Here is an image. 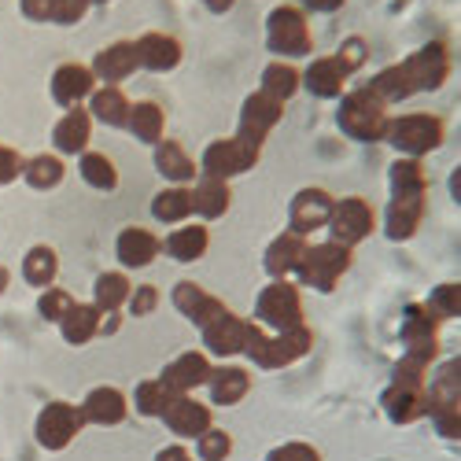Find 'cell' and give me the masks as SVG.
<instances>
[{"instance_id":"1","label":"cell","mask_w":461,"mask_h":461,"mask_svg":"<svg viewBox=\"0 0 461 461\" xmlns=\"http://www.w3.org/2000/svg\"><path fill=\"white\" fill-rule=\"evenodd\" d=\"M450 74V49L443 41H432L425 49H417L410 59H402L399 67L380 70L376 78L366 86L380 104H399L413 93H436Z\"/></svg>"},{"instance_id":"2","label":"cell","mask_w":461,"mask_h":461,"mask_svg":"<svg viewBox=\"0 0 461 461\" xmlns=\"http://www.w3.org/2000/svg\"><path fill=\"white\" fill-rule=\"evenodd\" d=\"M311 329H292V332H266L258 321H248V336H244V351L258 369H285L292 362H299L311 351Z\"/></svg>"},{"instance_id":"3","label":"cell","mask_w":461,"mask_h":461,"mask_svg":"<svg viewBox=\"0 0 461 461\" xmlns=\"http://www.w3.org/2000/svg\"><path fill=\"white\" fill-rule=\"evenodd\" d=\"M443 119L429 111H413V114H395L388 119V130H384V140H388L395 151H402V159H420L436 151L443 144Z\"/></svg>"},{"instance_id":"4","label":"cell","mask_w":461,"mask_h":461,"mask_svg":"<svg viewBox=\"0 0 461 461\" xmlns=\"http://www.w3.org/2000/svg\"><path fill=\"white\" fill-rule=\"evenodd\" d=\"M336 122L351 140L373 144V140H384V130H388V111H384V104L369 89H355V93H348L339 100Z\"/></svg>"},{"instance_id":"5","label":"cell","mask_w":461,"mask_h":461,"mask_svg":"<svg viewBox=\"0 0 461 461\" xmlns=\"http://www.w3.org/2000/svg\"><path fill=\"white\" fill-rule=\"evenodd\" d=\"M351 270V248H343V244H306L299 266H295V274L299 281L311 288V292H332L336 281Z\"/></svg>"},{"instance_id":"6","label":"cell","mask_w":461,"mask_h":461,"mask_svg":"<svg viewBox=\"0 0 461 461\" xmlns=\"http://www.w3.org/2000/svg\"><path fill=\"white\" fill-rule=\"evenodd\" d=\"M255 321L274 329V332H292V329H303L306 325V314H303V295L295 285L288 281H274L266 285L255 299Z\"/></svg>"},{"instance_id":"7","label":"cell","mask_w":461,"mask_h":461,"mask_svg":"<svg viewBox=\"0 0 461 461\" xmlns=\"http://www.w3.org/2000/svg\"><path fill=\"white\" fill-rule=\"evenodd\" d=\"M266 45H270L274 56H288V59H299V56H311V26H306V15L295 8V5H281L270 12L266 19Z\"/></svg>"},{"instance_id":"8","label":"cell","mask_w":461,"mask_h":461,"mask_svg":"<svg viewBox=\"0 0 461 461\" xmlns=\"http://www.w3.org/2000/svg\"><path fill=\"white\" fill-rule=\"evenodd\" d=\"M86 429V417L82 410L74 406V402H45L41 413H37V425H33V439L41 450H67L74 439H78V432Z\"/></svg>"},{"instance_id":"9","label":"cell","mask_w":461,"mask_h":461,"mask_svg":"<svg viewBox=\"0 0 461 461\" xmlns=\"http://www.w3.org/2000/svg\"><path fill=\"white\" fill-rule=\"evenodd\" d=\"M325 225H329V240L332 244L355 248V244H362L373 233L376 214H373V207L362 196H348V200H336L332 203V214H329Z\"/></svg>"},{"instance_id":"10","label":"cell","mask_w":461,"mask_h":461,"mask_svg":"<svg viewBox=\"0 0 461 461\" xmlns=\"http://www.w3.org/2000/svg\"><path fill=\"white\" fill-rule=\"evenodd\" d=\"M258 151L255 144L240 140V137H229V140H211L203 159H200V170L207 177H218V181H229L237 174H248L255 163H258Z\"/></svg>"},{"instance_id":"11","label":"cell","mask_w":461,"mask_h":461,"mask_svg":"<svg viewBox=\"0 0 461 461\" xmlns=\"http://www.w3.org/2000/svg\"><path fill=\"white\" fill-rule=\"evenodd\" d=\"M332 203L336 200L329 196L325 188H318V185L299 188L295 196H292V203H288V233H295V237L306 240V233H314V229H321L329 221Z\"/></svg>"},{"instance_id":"12","label":"cell","mask_w":461,"mask_h":461,"mask_svg":"<svg viewBox=\"0 0 461 461\" xmlns=\"http://www.w3.org/2000/svg\"><path fill=\"white\" fill-rule=\"evenodd\" d=\"M281 114H285L281 100L266 96L262 89L251 93L244 100V107H240V130H237V137L248 140V144H255V148H262V140L270 137V130L281 122Z\"/></svg>"},{"instance_id":"13","label":"cell","mask_w":461,"mask_h":461,"mask_svg":"<svg viewBox=\"0 0 461 461\" xmlns=\"http://www.w3.org/2000/svg\"><path fill=\"white\" fill-rule=\"evenodd\" d=\"M425 196L429 192H392L388 214H384V233H388V240L402 244L417 233L420 218H425Z\"/></svg>"},{"instance_id":"14","label":"cell","mask_w":461,"mask_h":461,"mask_svg":"<svg viewBox=\"0 0 461 461\" xmlns=\"http://www.w3.org/2000/svg\"><path fill=\"white\" fill-rule=\"evenodd\" d=\"M163 425H167L174 436H181V439H196V436H203V432L214 425V413H211V406H203V402H196V399L174 395V399L167 402V410H163Z\"/></svg>"},{"instance_id":"15","label":"cell","mask_w":461,"mask_h":461,"mask_svg":"<svg viewBox=\"0 0 461 461\" xmlns=\"http://www.w3.org/2000/svg\"><path fill=\"white\" fill-rule=\"evenodd\" d=\"M200 336H203V348L218 358H229V355H240L244 351V336H248V321L237 318V314H214L207 325H200Z\"/></svg>"},{"instance_id":"16","label":"cell","mask_w":461,"mask_h":461,"mask_svg":"<svg viewBox=\"0 0 461 461\" xmlns=\"http://www.w3.org/2000/svg\"><path fill=\"white\" fill-rule=\"evenodd\" d=\"M82 417L86 425H100V429H111V425H122L126 413H130V399L111 388V384H104V388H93L86 399H82Z\"/></svg>"},{"instance_id":"17","label":"cell","mask_w":461,"mask_h":461,"mask_svg":"<svg viewBox=\"0 0 461 461\" xmlns=\"http://www.w3.org/2000/svg\"><path fill=\"white\" fill-rule=\"evenodd\" d=\"M211 369H214V366H211V358H207L203 351H185V355H177V358L159 373V380L167 384L174 395H188L192 388L207 384Z\"/></svg>"},{"instance_id":"18","label":"cell","mask_w":461,"mask_h":461,"mask_svg":"<svg viewBox=\"0 0 461 461\" xmlns=\"http://www.w3.org/2000/svg\"><path fill=\"white\" fill-rule=\"evenodd\" d=\"M93 86H96V78H93V70L86 63H63L52 74V100L63 111H70V107H78L82 100H89Z\"/></svg>"},{"instance_id":"19","label":"cell","mask_w":461,"mask_h":461,"mask_svg":"<svg viewBox=\"0 0 461 461\" xmlns=\"http://www.w3.org/2000/svg\"><path fill=\"white\" fill-rule=\"evenodd\" d=\"M133 49H137V67H144V70L167 74V70H174L181 63V41L170 37V33H159V30L140 33L133 41Z\"/></svg>"},{"instance_id":"20","label":"cell","mask_w":461,"mask_h":461,"mask_svg":"<svg viewBox=\"0 0 461 461\" xmlns=\"http://www.w3.org/2000/svg\"><path fill=\"white\" fill-rule=\"evenodd\" d=\"M159 251H163L159 237L148 233V229H140V225H126L119 233V240H114V255H119V262L126 266V270H144Z\"/></svg>"},{"instance_id":"21","label":"cell","mask_w":461,"mask_h":461,"mask_svg":"<svg viewBox=\"0 0 461 461\" xmlns=\"http://www.w3.org/2000/svg\"><path fill=\"white\" fill-rule=\"evenodd\" d=\"M348 67H343L336 56H321L306 67V74H299V86H306V93H314L318 100H336L343 93V82H348Z\"/></svg>"},{"instance_id":"22","label":"cell","mask_w":461,"mask_h":461,"mask_svg":"<svg viewBox=\"0 0 461 461\" xmlns=\"http://www.w3.org/2000/svg\"><path fill=\"white\" fill-rule=\"evenodd\" d=\"M89 137H93V114L86 107H70L52 130V144L59 156H82V151H89L86 148Z\"/></svg>"},{"instance_id":"23","label":"cell","mask_w":461,"mask_h":461,"mask_svg":"<svg viewBox=\"0 0 461 461\" xmlns=\"http://www.w3.org/2000/svg\"><path fill=\"white\" fill-rule=\"evenodd\" d=\"M93 78H100L104 86H119V82H126L130 74L137 70V49H133V41H114V45H107L104 52H96V59H93Z\"/></svg>"},{"instance_id":"24","label":"cell","mask_w":461,"mask_h":461,"mask_svg":"<svg viewBox=\"0 0 461 461\" xmlns=\"http://www.w3.org/2000/svg\"><path fill=\"white\" fill-rule=\"evenodd\" d=\"M174 306H177V311H181L192 325H207L214 314H221V311H225V303H221L218 295L203 292L200 285H192V281L174 285Z\"/></svg>"},{"instance_id":"25","label":"cell","mask_w":461,"mask_h":461,"mask_svg":"<svg viewBox=\"0 0 461 461\" xmlns=\"http://www.w3.org/2000/svg\"><path fill=\"white\" fill-rule=\"evenodd\" d=\"M96 122L111 126V130H126L130 119V100L122 93V86H100L89 93V107H86Z\"/></svg>"},{"instance_id":"26","label":"cell","mask_w":461,"mask_h":461,"mask_svg":"<svg viewBox=\"0 0 461 461\" xmlns=\"http://www.w3.org/2000/svg\"><path fill=\"white\" fill-rule=\"evenodd\" d=\"M192 214H200V218H207V221H214V218H221L225 211H229V181H218V177H207V174H200L196 181H192Z\"/></svg>"},{"instance_id":"27","label":"cell","mask_w":461,"mask_h":461,"mask_svg":"<svg viewBox=\"0 0 461 461\" xmlns=\"http://www.w3.org/2000/svg\"><path fill=\"white\" fill-rule=\"evenodd\" d=\"M207 388H211V402H214V406H237V402L251 392V373L240 369V366L211 369Z\"/></svg>"},{"instance_id":"28","label":"cell","mask_w":461,"mask_h":461,"mask_svg":"<svg viewBox=\"0 0 461 461\" xmlns=\"http://www.w3.org/2000/svg\"><path fill=\"white\" fill-rule=\"evenodd\" d=\"M380 406H384V413H388L392 425H413V420L425 417V392L388 384L384 395H380Z\"/></svg>"},{"instance_id":"29","label":"cell","mask_w":461,"mask_h":461,"mask_svg":"<svg viewBox=\"0 0 461 461\" xmlns=\"http://www.w3.org/2000/svg\"><path fill=\"white\" fill-rule=\"evenodd\" d=\"M156 170L170 181V185H192L200 177V167L177 140H159L156 144Z\"/></svg>"},{"instance_id":"30","label":"cell","mask_w":461,"mask_h":461,"mask_svg":"<svg viewBox=\"0 0 461 461\" xmlns=\"http://www.w3.org/2000/svg\"><path fill=\"white\" fill-rule=\"evenodd\" d=\"M126 130H130L140 144H159V140H163V130H167V111H163L156 100L130 104Z\"/></svg>"},{"instance_id":"31","label":"cell","mask_w":461,"mask_h":461,"mask_svg":"<svg viewBox=\"0 0 461 461\" xmlns=\"http://www.w3.org/2000/svg\"><path fill=\"white\" fill-rule=\"evenodd\" d=\"M59 332L70 348H86V343L96 339V332H100V311L93 303H74L59 321Z\"/></svg>"},{"instance_id":"32","label":"cell","mask_w":461,"mask_h":461,"mask_svg":"<svg viewBox=\"0 0 461 461\" xmlns=\"http://www.w3.org/2000/svg\"><path fill=\"white\" fill-rule=\"evenodd\" d=\"M207 244H211L207 225H177L174 233L163 240V251L177 262H196V258L207 255Z\"/></svg>"},{"instance_id":"33","label":"cell","mask_w":461,"mask_h":461,"mask_svg":"<svg viewBox=\"0 0 461 461\" xmlns=\"http://www.w3.org/2000/svg\"><path fill=\"white\" fill-rule=\"evenodd\" d=\"M306 251V240L295 237V233H281L270 248H266V274H270L274 281H285L288 274H295V266Z\"/></svg>"},{"instance_id":"34","label":"cell","mask_w":461,"mask_h":461,"mask_svg":"<svg viewBox=\"0 0 461 461\" xmlns=\"http://www.w3.org/2000/svg\"><path fill=\"white\" fill-rule=\"evenodd\" d=\"M130 292H133V285H130V277L126 274H119V270H107V274H100L96 277V285H93V306L104 314H119L122 306L130 303Z\"/></svg>"},{"instance_id":"35","label":"cell","mask_w":461,"mask_h":461,"mask_svg":"<svg viewBox=\"0 0 461 461\" xmlns=\"http://www.w3.org/2000/svg\"><path fill=\"white\" fill-rule=\"evenodd\" d=\"M56 274H59V255L49 244H37L23 255V281L30 288H52Z\"/></svg>"},{"instance_id":"36","label":"cell","mask_w":461,"mask_h":461,"mask_svg":"<svg viewBox=\"0 0 461 461\" xmlns=\"http://www.w3.org/2000/svg\"><path fill=\"white\" fill-rule=\"evenodd\" d=\"M151 214H156L163 225H181L192 214V192H188V185H170L167 192H159V196L151 200Z\"/></svg>"},{"instance_id":"37","label":"cell","mask_w":461,"mask_h":461,"mask_svg":"<svg viewBox=\"0 0 461 461\" xmlns=\"http://www.w3.org/2000/svg\"><path fill=\"white\" fill-rule=\"evenodd\" d=\"M78 174H82V181L89 188H100V192H114V188H119V170H114V163L104 156V151H82Z\"/></svg>"},{"instance_id":"38","label":"cell","mask_w":461,"mask_h":461,"mask_svg":"<svg viewBox=\"0 0 461 461\" xmlns=\"http://www.w3.org/2000/svg\"><path fill=\"white\" fill-rule=\"evenodd\" d=\"M63 174H67V167H63L59 156H33V159L23 163V181L30 188H37V192L56 188L63 181Z\"/></svg>"},{"instance_id":"39","label":"cell","mask_w":461,"mask_h":461,"mask_svg":"<svg viewBox=\"0 0 461 461\" xmlns=\"http://www.w3.org/2000/svg\"><path fill=\"white\" fill-rule=\"evenodd\" d=\"M436 329L439 321L425 311L420 303H410L402 311V321H399V343L406 348V343H420V339H436Z\"/></svg>"},{"instance_id":"40","label":"cell","mask_w":461,"mask_h":461,"mask_svg":"<svg viewBox=\"0 0 461 461\" xmlns=\"http://www.w3.org/2000/svg\"><path fill=\"white\" fill-rule=\"evenodd\" d=\"M295 89H299V70L292 67V63H270L262 70V93L266 96H274V100H288V96H295Z\"/></svg>"},{"instance_id":"41","label":"cell","mask_w":461,"mask_h":461,"mask_svg":"<svg viewBox=\"0 0 461 461\" xmlns=\"http://www.w3.org/2000/svg\"><path fill=\"white\" fill-rule=\"evenodd\" d=\"M174 399V392L167 388L163 380H140L137 388H133V410L140 417H163L167 402Z\"/></svg>"},{"instance_id":"42","label":"cell","mask_w":461,"mask_h":461,"mask_svg":"<svg viewBox=\"0 0 461 461\" xmlns=\"http://www.w3.org/2000/svg\"><path fill=\"white\" fill-rule=\"evenodd\" d=\"M388 185H392V192H429L425 167H420L417 159H399V163H392Z\"/></svg>"},{"instance_id":"43","label":"cell","mask_w":461,"mask_h":461,"mask_svg":"<svg viewBox=\"0 0 461 461\" xmlns=\"http://www.w3.org/2000/svg\"><path fill=\"white\" fill-rule=\"evenodd\" d=\"M461 288L457 285H439V288H432V295H429V303H425V311L436 318V321H450V318H457L461 314V295H457Z\"/></svg>"},{"instance_id":"44","label":"cell","mask_w":461,"mask_h":461,"mask_svg":"<svg viewBox=\"0 0 461 461\" xmlns=\"http://www.w3.org/2000/svg\"><path fill=\"white\" fill-rule=\"evenodd\" d=\"M425 417H432V425L443 439L461 436V402H432V406H425Z\"/></svg>"},{"instance_id":"45","label":"cell","mask_w":461,"mask_h":461,"mask_svg":"<svg viewBox=\"0 0 461 461\" xmlns=\"http://www.w3.org/2000/svg\"><path fill=\"white\" fill-rule=\"evenodd\" d=\"M229 454H233V436L229 432L211 425L203 436H196V457L200 461H225Z\"/></svg>"},{"instance_id":"46","label":"cell","mask_w":461,"mask_h":461,"mask_svg":"<svg viewBox=\"0 0 461 461\" xmlns=\"http://www.w3.org/2000/svg\"><path fill=\"white\" fill-rule=\"evenodd\" d=\"M74 306V299H70V292H63V288H41V299H37V311H41V318L45 321H63V314Z\"/></svg>"},{"instance_id":"47","label":"cell","mask_w":461,"mask_h":461,"mask_svg":"<svg viewBox=\"0 0 461 461\" xmlns=\"http://www.w3.org/2000/svg\"><path fill=\"white\" fill-rule=\"evenodd\" d=\"M266 461H321V454H318V447H311V443L292 439V443L274 447L270 454H266Z\"/></svg>"},{"instance_id":"48","label":"cell","mask_w":461,"mask_h":461,"mask_svg":"<svg viewBox=\"0 0 461 461\" xmlns=\"http://www.w3.org/2000/svg\"><path fill=\"white\" fill-rule=\"evenodd\" d=\"M89 12V0H52V19L56 26H74V23H82Z\"/></svg>"},{"instance_id":"49","label":"cell","mask_w":461,"mask_h":461,"mask_svg":"<svg viewBox=\"0 0 461 461\" xmlns=\"http://www.w3.org/2000/svg\"><path fill=\"white\" fill-rule=\"evenodd\" d=\"M156 306H159V292L151 288V285H140V288L130 292V314L133 318H148Z\"/></svg>"},{"instance_id":"50","label":"cell","mask_w":461,"mask_h":461,"mask_svg":"<svg viewBox=\"0 0 461 461\" xmlns=\"http://www.w3.org/2000/svg\"><path fill=\"white\" fill-rule=\"evenodd\" d=\"M23 156L15 148H8V144H0V185H12L15 177H23Z\"/></svg>"},{"instance_id":"51","label":"cell","mask_w":461,"mask_h":461,"mask_svg":"<svg viewBox=\"0 0 461 461\" xmlns=\"http://www.w3.org/2000/svg\"><path fill=\"white\" fill-rule=\"evenodd\" d=\"M336 59L348 67V70H358L362 59H366V41H362V37H351V41H343V49L336 52Z\"/></svg>"},{"instance_id":"52","label":"cell","mask_w":461,"mask_h":461,"mask_svg":"<svg viewBox=\"0 0 461 461\" xmlns=\"http://www.w3.org/2000/svg\"><path fill=\"white\" fill-rule=\"evenodd\" d=\"M23 15L30 23H49L52 19V0H23Z\"/></svg>"},{"instance_id":"53","label":"cell","mask_w":461,"mask_h":461,"mask_svg":"<svg viewBox=\"0 0 461 461\" xmlns=\"http://www.w3.org/2000/svg\"><path fill=\"white\" fill-rule=\"evenodd\" d=\"M156 461H196V457H192L181 443H170V447H163V450L156 454Z\"/></svg>"},{"instance_id":"54","label":"cell","mask_w":461,"mask_h":461,"mask_svg":"<svg viewBox=\"0 0 461 461\" xmlns=\"http://www.w3.org/2000/svg\"><path fill=\"white\" fill-rule=\"evenodd\" d=\"M306 5V12H321V15H329V12H339L348 0H303Z\"/></svg>"},{"instance_id":"55","label":"cell","mask_w":461,"mask_h":461,"mask_svg":"<svg viewBox=\"0 0 461 461\" xmlns=\"http://www.w3.org/2000/svg\"><path fill=\"white\" fill-rule=\"evenodd\" d=\"M207 5V12H214V15H225L229 8H233V0H203Z\"/></svg>"},{"instance_id":"56","label":"cell","mask_w":461,"mask_h":461,"mask_svg":"<svg viewBox=\"0 0 461 461\" xmlns=\"http://www.w3.org/2000/svg\"><path fill=\"white\" fill-rule=\"evenodd\" d=\"M5 288H8V270L0 266V292H5Z\"/></svg>"},{"instance_id":"57","label":"cell","mask_w":461,"mask_h":461,"mask_svg":"<svg viewBox=\"0 0 461 461\" xmlns=\"http://www.w3.org/2000/svg\"><path fill=\"white\" fill-rule=\"evenodd\" d=\"M89 5H107V0H89Z\"/></svg>"}]
</instances>
